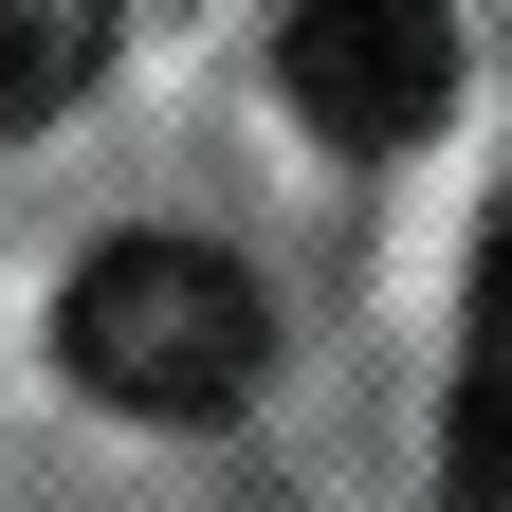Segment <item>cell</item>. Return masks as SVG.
<instances>
[{
    "label": "cell",
    "mask_w": 512,
    "mask_h": 512,
    "mask_svg": "<svg viewBox=\"0 0 512 512\" xmlns=\"http://www.w3.org/2000/svg\"><path fill=\"white\" fill-rule=\"evenodd\" d=\"M55 366H74L92 403H128V421H220V403H256V366H275V311H256V275L202 256V238H92L74 293H55Z\"/></svg>",
    "instance_id": "1"
},
{
    "label": "cell",
    "mask_w": 512,
    "mask_h": 512,
    "mask_svg": "<svg viewBox=\"0 0 512 512\" xmlns=\"http://www.w3.org/2000/svg\"><path fill=\"white\" fill-rule=\"evenodd\" d=\"M275 92L330 147H421L458 110V19L439 0H293L275 19Z\"/></svg>",
    "instance_id": "2"
},
{
    "label": "cell",
    "mask_w": 512,
    "mask_h": 512,
    "mask_svg": "<svg viewBox=\"0 0 512 512\" xmlns=\"http://www.w3.org/2000/svg\"><path fill=\"white\" fill-rule=\"evenodd\" d=\"M421 512H512V220L476 238V330H458V403H439V494Z\"/></svg>",
    "instance_id": "3"
},
{
    "label": "cell",
    "mask_w": 512,
    "mask_h": 512,
    "mask_svg": "<svg viewBox=\"0 0 512 512\" xmlns=\"http://www.w3.org/2000/svg\"><path fill=\"white\" fill-rule=\"evenodd\" d=\"M110 74V0H0V128H55Z\"/></svg>",
    "instance_id": "4"
}]
</instances>
